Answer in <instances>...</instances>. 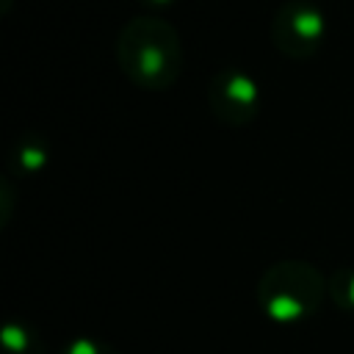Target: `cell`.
Instances as JSON below:
<instances>
[{
  "label": "cell",
  "instance_id": "cell-1",
  "mask_svg": "<svg viewBox=\"0 0 354 354\" xmlns=\"http://www.w3.org/2000/svg\"><path fill=\"white\" fill-rule=\"evenodd\" d=\"M116 58L122 72L136 86L147 91H163L183 72V41L169 22L138 17L122 28Z\"/></svg>",
  "mask_w": 354,
  "mask_h": 354
},
{
  "label": "cell",
  "instance_id": "cell-2",
  "mask_svg": "<svg viewBox=\"0 0 354 354\" xmlns=\"http://www.w3.org/2000/svg\"><path fill=\"white\" fill-rule=\"evenodd\" d=\"M326 293L329 279L304 260H279L268 266L254 290L260 313L274 324H301L313 318Z\"/></svg>",
  "mask_w": 354,
  "mask_h": 354
},
{
  "label": "cell",
  "instance_id": "cell-3",
  "mask_svg": "<svg viewBox=\"0 0 354 354\" xmlns=\"http://www.w3.org/2000/svg\"><path fill=\"white\" fill-rule=\"evenodd\" d=\"M271 39L288 58L313 55L326 39V17L313 0H285L271 19Z\"/></svg>",
  "mask_w": 354,
  "mask_h": 354
},
{
  "label": "cell",
  "instance_id": "cell-4",
  "mask_svg": "<svg viewBox=\"0 0 354 354\" xmlns=\"http://www.w3.org/2000/svg\"><path fill=\"white\" fill-rule=\"evenodd\" d=\"M207 102L216 119H221L230 127H241L260 113L263 94L249 72L238 66H224L207 83Z\"/></svg>",
  "mask_w": 354,
  "mask_h": 354
},
{
  "label": "cell",
  "instance_id": "cell-5",
  "mask_svg": "<svg viewBox=\"0 0 354 354\" xmlns=\"http://www.w3.org/2000/svg\"><path fill=\"white\" fill-rule=\"evenodd\" d=\"M47 144L39 136H25L17 141V147L11 149V166L19 174H36L47 166Z\"/></svg>",
  "mask_w": 354,
  "mask_h": 354
},
{
  "label": "cell",
  "instance_id": "cell-6",
  "mask_svg": "<svg viewBox=\"0 0 354 354\" xmlns=\"http://www.w3.org/2000/svg\"><path fill=\"white\" fill-rule=\"evenodd\" d=\"M329 299L337 310L354 313V268L343 266L329 277Z\"/></svg>",
  "mask_w": 354,
  "mask_h": 354
},
{
  "label": "cell",
  "instance_id": "cell-7",
  "mask_svg": "<svg viewBox=\"0 0 354 354\" xmlns=\"http://www.w3.org/2000/svg\"><path fill=\"white\" fill-rule=\"evenodd\" d=\"M3 343H6V351L8 354H17L22 348V354H39L41 346L36 340V335L30 332V326L25 321H11L6 324L3 329Z\"/></svg>",
  "mask_w": 354,
  "mask_h": 354
},
{
  "label": "cell",
  "instance_id": "cell-8",
  "mask_svg": "<svg viewBox=\"0 0 354 354\" xmlns=\"http://www.w3.org/2000/svg\"><path fill=\"white\" fill-rule=\"evenodd\" d=\"M58 354H119V351L111 343H102L97 337H72L69 343H64Z\"/></svg>",
  "mask_w": 354,
  "mask_h": 354
},
{
  "label": "cell",
  "instance_id": "cell-9",
  "mask_svg": "<svg viewBox=\"0 0 354 354\" xmlns=\"http://www.w3.org/2000/svg\"><path fill=\"white\" fill-rule=\"evenodd\" d=\"M138 3H144V6H169L174 0H138Z\"/></svg>",
  "mask_w": 354,
  "mask_h": 354
}]
</instances>
